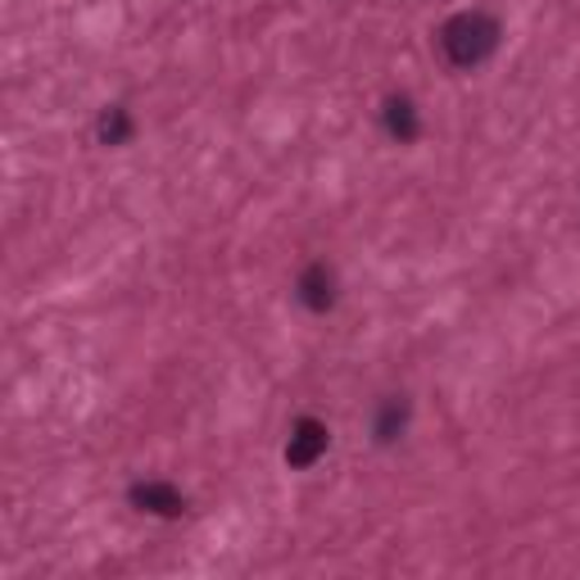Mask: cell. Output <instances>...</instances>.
Wrapping results in <instances>:
<instances>
[{
  "label": "cell",
  "mask_w": 580,
  "mask_h": 580,
  "mask_svg": "<svg viewBox=\"0 0 580 580\" xmlns=\"http://www.w3.org/2000/svg\"><path fill=\"white\" fill-rule=\"evenodd\" d=\"M100 145H128L132 141V119H128V109L123 105H109L100 113Z\"/></svg>",
  "instance_id": "52a82bcc"
},
{
  "label": "cell",
  "mask_w": 580,
  "mask_h": 580,
  "mask_svg": "<svg viewBox=\"0 0 580 580\" xmlns=\"http://www.w3.org/2000/svg\"><path fill=\"white\" fill-rule=\"evenodd\" d=\"M128 499H132V508H141L150 517H182L186 513V494L168 481H136L128 490Z\"/></svg>",
  "instance_id": "3957f363"
},
{
  "label": "cell",
  "mask_w": 580,
  "mask_h": 580,
  "mask_svg": "<svg viewBox=\"0 0 580 580\" xmlns=\"http://www.w3.org/2000/svg\"><path fill=\"white\" fill-rule=\"evenodd\" d=\"M295 295H299V304L308 308V314H327V308L336 304V273L327 263H308L299 273V282H295Z\"/></svg>",
  "instance_id": "277c9868"
},
{
  "label": "cell",
  "mask_w": 580,
  "mask_h": 580,
  "mask_svg": "<svg viewBox=\"0 0 580 580\" xmlns=\"http://www.w3.org/2000/svg\"><path fill=\"white\" fill-rule=\"evenodd\" d=\"M404 427H408V400H385L376 408V422H372L376 445H395L404 436Z\"/></svg>",
  "instance_id": "8992f818"
},
{
  "label": "cell",
  "mask_w": 580,
  "mask_h": 580,
  "mask_svg": "<svg viewBox=\"0 0 580 580\" xmlns=\"http://www.w3.org/2000/svg\"><path fill=\"white\" fill-rule=\"evenodd\" d=\"M440 51L453 68H477L499 51V19L481 10H462L440 28Z\"/></svg>",
  "instance_id": "6da1fadb"
},
{
  "label": "cell",
  "mask_w": 580,
  "mask_h": 580,
  "mask_svg": "<svg viewBox=\"0 0 580 580\" xmlns=\"http://www.w3.org/2000/svg\"><path fill=\"white\" fill-rule=\"evenodd\" d=\"M327 445H331V436H327L322 422L318 417H299L291 427V440H286V462L295 472H304V468H314V462L327 453Z\"/></svg>",
  "instance_id": "7a4b0ae2"
},
{
  "label": "cell",
  "mask_w": 580,
  "mask_h": 580,
  "mask_svg": "<svg viewBox=\"0 0 580 580\" xmlns=\"http://www.w3.org/2000/svg\"><path fill=\"white\" fill-rule=\"evenodd\" d=\"M381 123H385V132H391L400 145L417 141V109H413V100H408V96H391V100H385Z\"/></svg>",
  "instance_id": "5b68a950"
}]
</instances>
